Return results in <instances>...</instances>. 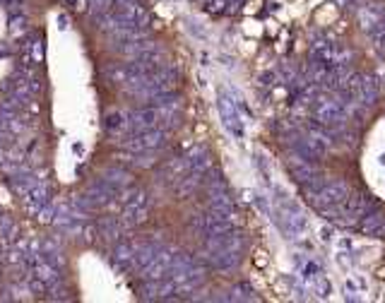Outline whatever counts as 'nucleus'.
I'll return each instance as SVG.
<instances>
[{
    "instance_id": "f257e3e1",
    "label": "nucleus",
    "mask_w": 385,
    "mask_h": 303,
    "mask_svg": "<svg viewBox=\"0 0 385 303\" xmlns=\"http://www.w3.org/2000/svg\"><path fill=\"white\" fill-rule=\"evenodd\" d=\"M154 118L156 116L152 113V111H135V113L130 116V120L125 123V128H128L130 132H145V130H149L152 125H154Z\"/></svg>"
},
{
    "instance_id": "f03ea898",
    "label": "nucleus",
    "mask_w": 385,
    "mask_h": 303,
    "mask_svg": "<svg viewBox=\"0 0 385 303\" xmlns=\"http://www.w3.org/2000/svg\"><path fill=\"white\" fill-rule=\"evenodd\" d=\"M101 181H106V183H109L111 188L116 190V193H120V190L128 185V174H125V169L118 164V166H111V169H106Z\"/></svg>"
},
{
    "instance_id": "7ed1b4c3",
    "label": "nucleus",
    "mask_w": 385,
    "mask_h": 303,
    "mask_svg": "<svg viewBox=\"0 0 385 303\" xmlns=\"http://www.w3.org/2000/svg\"><path fill=\"white\" fill-rule=\"evenodd\" d=\"M97 229H99V236H106V239H118L120 231L125 229V226H123L120 217H104V219H99Z\"/></svg>"
},
{
    "instance_id": "20e7f679",
    "label": "nucleus",
    "mask_w": 385,
    "mask_h": 303,
    "mask_svg": "<svg viewBox=\"0 0 385 303\" xmlns=\"http://www.w3.org/2000/svg\"><path fill=\"white\" fill-rule=\"evenodd\" d=\"M130 75H133V70L125 65H106L104 68V77L113 84H125L130 80Z\"/></svg>"
},
{
    "instance_id": "39448f33",
    "label": "nucleus",
    "mask_w": 385,
    "mask_h": 303,
    "mask_svg": "<svg viewBox=\"0 0 385 303\" xmlns=\"http://www.w3.org/2000/svg\"><path fill=\"white\" fill-rule=\"evenodd\" d=\"M147 219V210L145 207H135V205H128L123 214H120V221L123 226H133V224H140V221Z\"/></svg>"
},
{
    "instance_id": "423d86ee",
    "label": "nucleus",
    "mask_w": 385,
    "mask_h": 303,
    "mask_svg": "<svg viewBox=\"0 0 385 303\" xmlns=\"http://www.w3.org/2000/svg\"><path fill=\"white\" fill-rule=\"evenodd\" d=\"M123 128H125L123 113H118V111H111V113H106V118H104V130H106L109 135H116V132H120Z\"/></svg>"
},
{
    "instance_id": "0eeeda50",
    "label": "nucleus",
    "mask_w": 385,
    "mask_h": 303,
    "mask_svg": "<svg viewBox=\"0 0 385 303\" xmlns=\"http://www.w3.org/2000/svg\"><path fill=\"white\" fill-rule=\"evenodd\" d=\"M31 60H34V63H41V60H44V44H41V41H34V46H31Z\"/></svg>"
},
{
    "instance_id": "6e6552de",
    "label": "nucleus",
    "mask_w": 385,
    "mask_h": 303,
    "mask_svg": "<svg viewBox=\"0 0 385 303\" xmlns=\"http://www.w3.org/2000/svg\"><path fill=\"white\" fill-rule=\"evenodd\" d=\"M8 159H10V154H8V152H5V149H3V147H0V166L5 164Z\"/></svg>"
},
{
    "instance_id": "1a4fd4ad",
    "label": "nucleus",
    "mask_w": 385,
    "mask_h": 303,
    "mask_svg": "<svg viewBox=\"0 0 385 303\" xmlns=\"http://www.w3.org/2000/svg\"><path fill=\"white\" fill-rule=\"evenodd\" d=\"M73 152H75V154H80V156H82V154H84V147H82V145H80V142H77V145H73Z\"/></svg>"
},
{
    "instance_id": "9d476101",
    "label": "nucleus",
    "mask_w": 385,
    "mask_h": 303,
    "mask_svg": "<svg viewBox=\"0 0 385 303\" xmlns=\"http://www.w3.org/2000/svg\"><path fill=\"white\" fill-rule=\"evenodd\" d=\"M65 3H68L70 8H80V5H82V0H65Z\"/></svg>"
},
{
    "instance_id": "9b49d317",
    "label": "nucleus",
    "mask_w": 385,
    "mask_h": 303,
    "mask_svg": "<svg viewBox=\"0 0 385 303\" xmlns=\"http://www.w3.org/2000/svg\"><path fill=\"white\" fill-rule=\"evenodd\" d=\"M58 22H60V29L68 27V17H65V15H60V17H58Z\"/></svg>"
}]
</instances>
